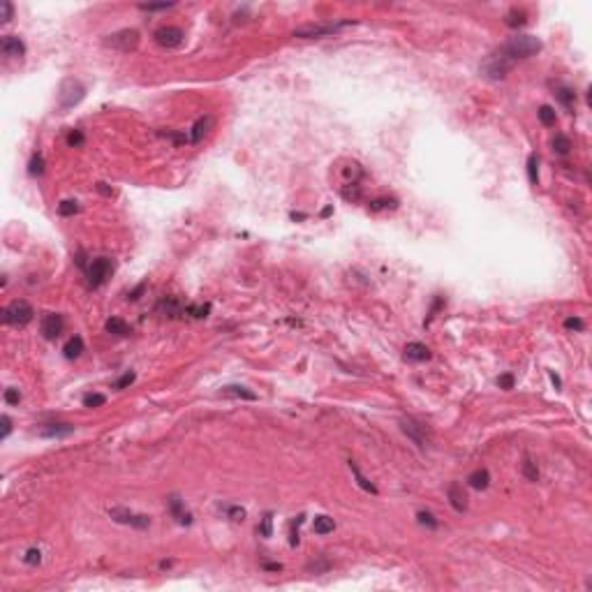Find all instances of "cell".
Wrapping results in <instances>:
<instances>
[{"instance_id":"cb8c5ba5","label":"cell","mask_w":592,"mask_h":592,"mask_svg":"<svg viewBox=\"0 0 592 592\" xmlns=\"http://www.w3.org/2000/svg\"><path fill=\"white\" fill-rule=\"evenodd\" d=\"M350 470H352V474L356 476V484L361 486V488L366 490V493H373V495H377V486L373 484V481H368L366 479L364 474H361V470H359V465H356L354 461H350Z\"/></svg>"},{"instance_id":"ba28073f","label":"cell","mask_w":592,"mask_h":592,"mask_svg":"<svg viewBox=\"0 0 592 592\" xmlns=\"http://www.w3.org/2000/svg\"><path fill=\"white\" fill-rule=\"evenodd\" d=\"M109 516H111V521L121 523V525L137 527V530H146V527L150 525V516H146V513H135L132 509H125V507L109 509Z\"/></svg>"},{"instance_id":"c3c4849f","label":"cell","mask_w":592,"mask_h":592,"mask_svg":"<svg viewBox=\"0 0 592 592\" xmlns=\"http://www.w3.org/2000/svg\"><path fill=\"white\" fill-rule=\"evenodd\" d=\"M174 7V3H160V5H139V10L144 12H160V10H169Z\"/></svg>"},{"instance_id":"e0dca14e","label":"cell","mask_w":592,"mask_h":592,"mask_svg":"<svg viewBox=\"0 0 592 592\" xmlns=\"http://www.w3.org/2000/svg\"><path fill=\"white\" fill-rule=\"evenodd\" d=\"M405 359L416 361V364H421V361H428V359H430V350L424 345V342H407V347H405Z\"/></svg>"},{"instance_id":"f1b7e54d","label":"cell","mask_w":592,"mask_h":592,"mask_svg":"<svg viewBox=\"0 0 592 592\" xmlns=\"http://www.w3.org/2000/svg\"><path fill=\"white\" fill-rule=\"evenodd\" d=\"M539 121H541V125H546V127H553L555 125V109L553 107H548V104H544V107H539Z\"/></svg>"},{"instance_id":"d590c367","label":"cell","mask_w":592,"mask_h":592,"mask_svg":"<svg viewBox=\"0 0 592 592\" xmlns=\"http://www.w3.org/2000/svg\"><path fill=\"white\" fill-rule=\"evenodd\" d=\"M257 532H259L261 537H266V539L273 534V513H266V516L261 518V525L257 527Z\"/></svg>"},{"instance_id":"2e32d148","label":"cell","mask_w":592,"mask_h":592,"mask_svg":"<svg viewBox=\"0 0 592 592\" xmlns=\"http://www.w3.org/2000/svg\"><path fill=\"white\" fill-rule=\"evenodd\" d=\"M447 495H449V502H451V507L456 509V511H465L467 509V493L463 490V484L453 481V484L449 486Z\"/></svg>"},{"instance_id":"7c38bea8","label":"cell","mask_w":592,"mask_h":592,"mask_svg":"<svg viewBox=\"0 0 592 592\" xmlns=\"http://www.w3.org/2000/svg\"><path fill=\"white\" fill-rule=\"evenodd\" d=\"M155 313L162 315V317H178V315H185V305L176 296H162L158 301V305H155Z\"/></svg>"},{"instance_id":"3957f363","label":"cell","mask_w":592,"mask_h":592,"mask_svg":"<svg viewBox=\"0 0 592 592\" xmlns=\"http://www.w3.org/2000/svg\"><path fill=\"white\" fill-rule=\"evenodd\" d=\"M33 317H35L33 305L24 299H16L3 308V322L12 324V327H26V324L33 322Z\"/></svg>"},{"instance_id":"7a4b0ae2","label":"cell","mask_w":592,"mask_h":592,"mask_svg":"<svg viewBox=\"0 0 592 592\" xmlns=\"http://www.w3.org/2000/svg\"><path fill=\"white\" fill-rule=\"evenodd\" d=\"M84 98H86V86L79 79H65L61 84V90H58V109L61 111H70Z\"/></svg>"},{"instance_id":"5bb4252c","label":"cell","mask_w":592,"mask_h":592,"mask_svg":"<svg viewBox=\"0 0 592 592\" xmlns=\"http://www.w3.org/2000/svg\"><path fill=\"white\" fill-rule=\"evenodd\" d=\"M72 433H74V426H72V424H44L42 428L37 430L40 437H49V440L70 437Z\"/></svg>"},{"instance_id":"816d5d0a","label":"cell","mask_w":592,"mask_h":592,"mask_svg":"<svg viewBox=\"0 0 592 592\" xmlns=\"http://www.w3.org/2000/svg\"><path fill=\"white\" fill-rule=\"evenodd\" d=\"M308 569H315V571H327V569H331V562H317V564H310Z\"/></svg>"},{"instance_id":"8992f818","label":"cell","mask_w":592,"mask_h":592,"mask_svg":"<svg viewBox=\"0 0 592 592\" xmlns=\"http://www.w3.org/2000/svg\"><path fill=\"white\" fill-rule=\"evenodd\" d=\"M400 428H403V433H405L407 437L416 444V447L424 449V447H428V444H430V428L424 424V421L414 419V416H405V419L400 421Z\"/></svg>"},{"instance_id":"484cf974","label":"cell","mask_w":592,"mask_h":592,"mask_svg":"<svg viewBox=\"0 0 592 592\" xmlns=\"http://www.w3.org/2000/svg\"><path fill=\"white\" fill-rule=\"evenodd\" d=\"M208 313H211V303H190V305H185L187 317L204 319V317H208Z\"/></svg>"},{"instance_id":"4fadbf2b","label":"cell","mask_w":592,"mask_h":592,"mask_svg":"<svg viewBox=\"0 0 592 592\" xmlns=\"http://www.w3.org/2000/svg\"><path fill=\"white\" fill-rule=\"evenodd\" d=\"M0 51H3V56L21 58L26 53V44H24V40H19L16 35H5V37L0 40Z\"/></svg>"},{"instance_id":"d4e9b609","label":"cell","mask_w":592,"mask_h":592,"mask_svg":"<svg viewBox=\"0 0 592 592\" xmlns=\"http://www.w3.org/2000/svg\"><path fill=\"white\" fill-rule=\"evenodd\" d=\"M313 530L317 532V534H329V532L336 530V523H333V518H329V516H315Z\"/></svg>"},{"instance_id":"4316f807","label":"cell","mask_w":592,"mask_h":592,"mask_svg":"<svg viewBox=\"0 0 592 592\" xmlns=\"http://www.w3.org/2000/svg\"><path fill=\"white\" fill-rule=\"evenodd\" d=\"M553 150L558 155H567L569 150H571V139H569L567 135H562V132H558V135L553 137Z\"/></svg>"},{"instance_id":"f5cc1de1","label":"cell","mask_w":592,"mask_h":592,"mask_svg":"<svg viewBox=\"0 0 592 592\" xmlns=\"http://www.w3.org/2000/svg\"><path fill=\"white\" fill-rule=\"evenodd\" d=\"M98 190L102 192L104 197H111V195H113V187H109L107 183H98Z\"/></svg>"},{"instance_id":"ffe728a7","label":"cell","mask_w":592,"mask_h":592,"mask_svg":"<svg viewBox=\"0 0 592 592\" xmlns=\"http://www.w3.org/2000/svg\"><path fill=\"white\" fill-rule=\"evenodd\" d=\"M81 352H84V338L81 336H72L70 340L65 342V347H63V354H65V359H79Z\"/></svg>"},{"instance_id":"e575fe53","label":"cell","mask_w":592,"mask_h":592,"mask_svg":"<svg viewBox=\"0 0 592 592\" xmlns=\"http://www.w3.org/2000/svg\"><path fill=\"white\" fill-rule=\"evenodd\" d=\"M527 176H530V183H534V185L539 183V160L534 153L527 158Z\"/></svg>"},{"instance_id":"8d00e7d4","label":"cell","mask_w":592,"mask_h":592,"mask_svg":"<svg viewBox=\"0 0 592 592\" xmlns=\"http://www.w3.org/2000/svg\"><path fill=\"white\" fill-rule=\"evenodd\" d=\"M305 516H296V521L292 523V534H289V546H299V527L303 525Z\"/></svg>"},{"instance_id":"ab89813d","label":"cell","mask_w":592,"mask_h":592,"mask_svg":"<svg viewBox=\"0 0 592 592\" xmlns=\"http://www.w3.org/2000/svg\"><path fill=\"white\" fill-rule=\"evenodd\" d=\"M24 562L30 564V567H35V564L42 562V553H40V548H28V550H26Z\"/></svg>"},{"instance_id":"681fc988","label":"cell","mask_w":592,"mask_h":592,"mask_svg":"<svg viewBox=\"0 0 592 592\" xmlns=\"http://www.w3.org/2000/svg\"><path fill=\"white\" fill-rule=\"evenodd\" d=\"M0 421H3V440H5L7 435L12 433V419L7 414H3V419H0Z\"/></svg>"},{"instance_id":"f35d334b","label":"cell","mask_w":592,"mask_h":592,"mask_svg":"<svg viewBox=\"0 0 592 592\" xmlns=\"http://www.w3.org/2000/svg\"><path fill=\"white\" fill-rule=\"evenodd\" d=\"M67 146H74V148H79V146H84V141H86V137H84V132L81 130H72L70 135H67Z\"/></svg>"},{"instance_id":"74e56055","label":"cell","mask_w":592,"mask_h":592,"mask_svg":"<svg viewBox=\"0 0 592 592\" xmlns=\"http://www.w3.org/2000/svg\"><path fill=\"white\" fill-rule=\"evenodd\" d=\"M416 521H419L421 525H428L430 530H435V527L440 525V523H437V518H435V516H433V513H430V511H419V513H416Z\"/></svg>"},{"instance_id":"5b68a950","label":"cell","mask_w":592,"mask_h":592,"mask_svg":"<svg viewBox=\"0 0 592 592\" xmlns=\"http://www.w3.org/2000/svg\"><path fill=\"white\" fill-rule=\"evenodd\" d=\"M86 273H88V284L93 289L102 287L104 282H107L109 278H111L113 273V261L109 259V257H98V259H93L88 264V269H86Z\"/></svg>"},{"instance_id":"4dcf8cb0","label":"cell","mask_w":592,"mask_h":592,"mask_svg":"<svg viewBox=\"0 0 592 592\" xmlns=\"http://www.w3.org/2000/svg\"><path fill=\"white\" fill-rule=\"evenodd\" d=\"M398 201L396 199H389V197H379V199H373L368 201V208L370 211H387V208H396Z\"/></svg>"},{"instance_id":"603a6c76","label":"cell","mask_w":592,"mask_h":592,"mask_svg":"<svg viewBox=\"0 0 592 592\" xmlns=\"http://www.w3.org/2000/svg\"><path fill=\"white\" fill-rule=\"evenodd\" d=\"M104 329H107L109 333H113V336H127V333H130V324H127L125 319H121V317H111V319H107Z\"/></svg>"},{"instance_id":"9f6ffc18","label":"cell","mask_w":592,"mask_h":592,"mask_svg":"<svg viewBox=\"0 0 592 592\" xmlns=\"http://www.w3.org/2000/svg\"><path fill=\"white\" fill-rule=\"evenodd\" d=\"M331 211H333V208H331V206H327V208H324V211H322V215H324V218H327V215H331Z\"/></svg>"},{"instance_id":"7bdbcfd3","label":"cell","mask_w":592,"mask_h":592,"mask_svg":"<svg viewBox=\"0 0 592 592\" xmlns=\"http://www.w3.org/2000/svg\"><path fill=\"white\" fill-rule=\"evenodd\" d=\"M135 379H137L135 373H125L121 379H116V382H113V389H125V387H130Z\"/></svg>"},{"instance_id":"52a82bcc","label":"cell","mask_w":592,"mask_h":592,"mask_svg":"<svg viewBox=\"0 0 592 592\" xmlns=\"http://www.w3.org/2000/svg\"><path fill=\"white\" fill-rule=\"evenodd\" d=\"M352 21H338V24H308V26H301V28L294 30V37H301V40H315V37H327V35H333L338 33L340 28L350 26Z\"/></svg>"},{"instance_id":"9c48e42d","label":"cell","mask_w":592,"mask_h":592,"mask_svg":"<svg viewBox=\"0 0 592 592\" xmlns=\"http://www.w3.org/2000/svg\"><path fill=\"white\" fill-rule=\"evenodd\" d=\"M153 40H155V44L162 49H176L183 44L185 33H183L178 26H162V28H158L153 33Z\"/></svg>"},{"instance_id":"277c9868","label":"cell","mask_w":592,"mask_h":592,"mask_svg":"<svg viewBox=\"0 0 592 592\" xmlns=\"http://www.w3.org/2000/svg\"><path fill=\"white\" fill-rule=\"evenodd\" d=\"M104 47L113 49V51H121V53H130L139 47V33H137L135 28L116 30V33L104 37Z\"/></svg>"},{"instance_id":"11a10c76","label":"cell","mask_w":592,"mask_h":592,"mask_svg":"<svg viewBox=\"0 0 592 592\" xmlns=\"http://www.w3.org/2000/svg\"><path fill=\"white\" fill-rule=\"evenodd\" d=\"M550 382L555 384V389H560V387H562V382H560V377H558V375H553V373H550Z\"/></svg>"},{"instance_id":"7402d4cb","label":"cell","mask_w":592,"mask_h":592,"mask_svg":"<svg viewBox=\"0 0 592 592\" xmlns=\"http://www.w3.org/2000/svg\"><path fill=\"white\" fill-rule=\"evenodd\" d=\"M504 24L509 26V28H521V26L527 24V14L525 10H518V7H513V10L507 12V16H504Z\"/></svg>"},{"instance_id":"60d3db41","label":"cell","mask_w":592,"mask_h":592,"mask_svg":"<svg viewBox=\"0 0 592 592\" xmlns=\"http://www.w3.org/2000/svg\"><path fill=\"white\" fill-rule=\"evenodd\" d=\"M5 403L7 405H19L21 403V393H19V389H5Z\"/></svg>"},{"instance_id":"d6a6232c","label":"cell","mask_w":592,"mask_h":592,"mask_svg":"<svg viewBox=\"0 0 592 592\" xmlns=\"http://www.w3.org/2000/svg\"><path fill=\"white\" fill-rule=\"evenodd\" d=\"M79 208H81V206L77 204L74 199H65V201H61V204H58V213H61L63 218H70V215L79 213Z\"/></svg>"},{"instance_id":"7dc6e473","label":"cell","mask_w":592,"mask_h":592,"mask_svg":"<svg viewBox=\"0 0 592 592\" xmlns=\"http://www.w3.org/2000/svg\"><path fill=\"white\" fill-rule=\"evenodd\" d=\"M167 137H169V139H171L176 146H181V144H185V141H190V137H187L185 132H167Z\"/></svg>"},{"instance_id":"44dd1931","label":"cell","mask_w":592,"mask_h":592,"mask_svg":"<svg viewBox=\"0 0 592 592\" xmlns=\"http://www.w3.org/2000/svg\"><path fill=\"white\" fill-rule=\"evenodd\" d=\"M211 123H213V118H211V116H201L199 121L192 125V132H190V141H192V144H199V141L204 139V135L208 132V127H211Z\"/></svg>"},{"instance_id":"6da1fadb","label":"cell","mask_w":592,"mask_h":592,"mask_svg":"<svg viewBox=\"0 0 592 592\" xmlns=\"http://www.w3.org/2000/svg\"><path fill=\"white\" fill-rule=\"evenodd\" d=\"M500 51L509 58L511 63L521 61V58H532L541 51V42L534 37V35H516L511 37L507 44H504Z\"/></svg>"},{"instance_id":"f907efd6","label":"cell","mask_w":592,"mask_h":592,"mask_svg":"<svg viewBox=\"0 0 592 592\" xmlns=\"http://www.w3.org/2000/svg\"><path fill=\"white\" fill-rule=\"evenodd\" d=\"M144 289H146V282H141L139 287L135 289V292H130V296H127V299H130V301H137V299L141 296V294H144Z\"/></svg>"},{"instance_id":"836d02e7","label":"cell","mask_w":592,"mask_h":592,"mask_svg":"<svg viewBox=\"0 0 592 592\" xmlns=\"http://www.w3.org/2000/svg\"><path fill=\"white\" fill-rule=\"evenodd\" d=\"M107 403V396L104 393H86L84 396V407L93 410V407H102Z\"/></svg>"},{"instance_id":"bcb514c9","label":"cell","mask_w":592,"mask_h":592,"mask_svg":"<svg viewBox=\"0 0 592 592\" xmlns=\"http://www.w3.org/2000/svg\"><path fill=\"white\" fill-rule=\"evenodd\" d=\"M224 511L229 513L232 521H243V518H245V511H243L241 507H224Z\"/></svg>"},{"instance_id":"f6af8a7d","label":"cell","mask_w":592,"mask_h":592,"mask_svg":"<svg viewBox=\"0 0 592 592\" xmlns=\"http://www.w3.org/2000/svg\"><path fill=\"white\" fill-rule=\"evenodd\" d=\"M0 7H3V16H0V21H3V24H7V21L12 19V12H14V7H12V3H7V0H3V3H0Z\"/></svg>"},{"instance_id":"30bf717a","label":"cell","mask_w":592,"mask_h":592,"mask_svg":"<svg viewBox=\"0 0 592 592\" xmlns=\"http://www.w3.org/2000/svg\"><path fill=\"white\" fill-rule=\"evenodd\" d=\"M511 67H513V63L509 61V58L504 56L502 51H498V53H493V56H490V61L484 65V72H486V77H488V79H504V77L509 74V70H511Z\"/></svg>"},{"instance_id":"ac0fdd59","label":"cell","mask_w":592,"mask_h":592,"mask_svg":"<svg viewBox=\"0 0 592 592\" xmlns=\"http://www.w3.org/2000/svg\"><path fill=\"white\" fill-rule=\"evenodd\" d=\"M467 484H470L474 490H486V488H488V484H490V472L486 470V467H479V470L470 472Z\"/></svg>"},{"instance_id":"8fae6325","label":"cell","mask_w":592,"mask_h":592,"mask_svg":"<svg viewBox=\"0 0 592 592\" xmlns=\"http://www.w3.org/2000/svg\"><path fill=\"white\" fill-rule=\"evenodd\" d=\"M63 329H65V319L58 313H47L42 317V324H40V331H42V336L47 340H56L63 333Z\"/></svg>"},{"instance_id":"d6986e66","label":"cell","mask_w":592,"mask_h":592,"mask_svg":"<svg viewBox=\"0 0 592 592\" xmlns=\"http://www.w3.org/2000/svg\"><path fill=\"white\" fill-rule=\"evenodd\" d=\"M220 396H227V398H241V400H257V396L250 391V389L241 387V384H229V387H222Z\"/></svg>"},{"instance_id":"1f68e13d","label":"cell","mask_w":592,"mask_h":592,"mask_svg":"<svg viewBox=\"0 0 592 592\" xmlns=\"http://www.w3.org/2000/svg\"><path fill=\"white\" fill-rule=\"evenodd\" d=\"M28 174H30V176H42V174H44V158H42V153H35L33 158H30Z\"/></svg>"},{"instance_id":"83f0119b","label":"cell","mask_w":592,"mask_h":592,"mask_svg":"<svg viewBox=\"0 0 592 592\" xmlns=\"http://www.w3.org/2000/svg\"><path fill=\"white\" fill-rule=\"evenodd\" d=\"M555 95H558V100L564 104L567 109H574V100H576V93H574L571 88H567V86H558L555 88Z\"/></svg>"},{"instance_id":"db71d44e","label":"cell","mask_w":592,"mask_h":592,"mask_svg":"<svg viewBox=\"0 0 592 592\" xmlns=\"http://www.w3.org/2000/svg\"><path fill=\"white\" fill-rule=\"evenodd\" d=\"M264 569H269V571H280V569H282V564H280V562H266Z\"/></svg>"},{"instance_id":"f546056e","label":"cell","mask_w":592,"mask_h":592,"mask_svg":"<svg viewBox=\"0 0 592 592\" xmlns=\"http://www.w3.org/2000/svg\"><path fill=\"white\" fill-rule=\"evenodd\" d=\"M523 476H525L527 481H539V467H537V463L530 461L527 456H525V461H523Z\"/></svg>"},{"instance_id":"b9f144b4","label":"cell","mask_w":592,"mask_h":592,"mask_svg":"<svg viewBox=\"0 0 592 592\" xmlns=\"http://www.w3.org/2000/svg\"><path fill=\"white\" fill-rule=\"evenodd\" d=\"M564 329H574V331H583L585 329V322L581 317H567L564 319Z\"/></svg>"},{"instance_id":"9a60e30c","label":"cell","mask_w":592,"mask_h":592,"mask_svg":"<svg viewBox=\"0 0 592 592\" xmlns=\"http://www.w3.org/2000/svg\"><path fill=\"white\" fill-rule=\"evenodd\" d=\"M167 507H169V511H171V516L176 518L181 525H190L192 523V513L185 511V504H183V500L178 498V495H171V498L167 500Z\"/></svg>"},{"instance_id":"ee69618b","label":"cell","mask_w":592,"mask_h":592,"mask_svg":"<svg viewBox=\"0 0 592 592\" xmlns=\"http://www.w3.org/2000/svg\"><path fill=\"white\" fill-rule=\"evenodd\" d=\"M498 384H500V389L509 391V389H513V384H516V377H513L511 373H507V375H502V377L498 379Z\"/></svg>"}]
</instances>
